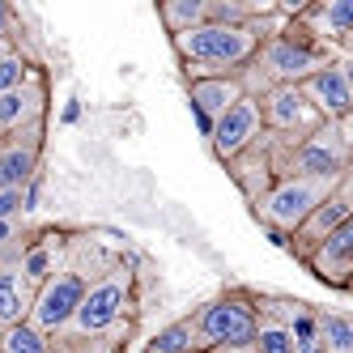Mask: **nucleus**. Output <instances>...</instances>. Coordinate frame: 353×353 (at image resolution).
Masks as SVG:
<instances>
[{"label": "nucleus", "mask_w": 353, "mask_h": 353, "mask_svg": "<svg viewBox=\"0 0 353 353\" xmlns=\"http://www.w3.org/2000/svg\"><path fill=\"white\" fill-rule=\"evenodd\" d=\"M290 21V9L281 5L272 17L256 21V26H200L188 34H174L170 47L183 64L188 81H205V77H239V72L256 60L264 39H272Z\"/></svg>", "instance_id": "f257e3e1"}, {"label": "nucleus", "mask_w": 353, "mask_h": 353, "mask_svg": "<svg viewBox=\"0 0 353 353\" xmlns=\"http://www.w3.org/2000/svg\"><path fill=\"white\" fill-rule=\"evenodd\" d=\"M336 60H341L336 47H327L311 30H302L298 21H294V13H290L285 26L276 30L272 39H264L256 60L239 72V81H243V90L251 98H264L276 85H302V81H311L315 72L332 68Z\"/></svg>", "instance_id": "f03ea898"}, {"label": "nucleus", "mask_w": 353, "mask_h": 353, "mask_svg": "<svg viewBox=\"0 0 353 353\" xmlns=\"http://www.w3.org/2000/svg\"><path fill=\"white\" fill-rule=\"evenodd\" d=\"M141 315V272H137V260L123 256L107 276H98L90 285L85 302L77 319L68 323V332L60 341H90V336H107L123 323H137Z\"/></svg>", "instance_id": "7ed1b4c3"}, {"label": "nucleus", "mask_w": 353, "mask_h": 353, "mask_svg": "<svg viewBox=\"0 0 353 353\" xmlns=\"http://www.w3.org/2000/svg\"><path fill=\"white\" fill-rule=\"evenodd\" d=\"M196 323V336L200 349L213 353V349H239V345H256L260 332V294L247 290V285H230L213 294L209 302H200L192 311Z\"/></svg>", "instance_id": "20e7f679"}, {"label": "nucleus", "mask_w": 353, "mask_h": 353, "mask_svg": "<svg viewBox=\"0 0 353 353\" xmlns=\"http://www.w3.org/2000/svg\"><path fill=\"white\" fill-rule=\"evenodd\" d=\"M336 183L341 179H276L272 192L251 205V217L272 234V243L290 251V239L315 217V209L336 192Z\"/></svg>", "instance_id": "39448f33"}, {"label": "nucleus", "mask_w": 353, "mask_h": 353, "mask_svg": "<svg viewBox=\"0 0 353 353\" xmlns=\"http://www.w3.org/2000/svg\"><path fill=\"white\" fill-rule=\"evenodd\" d=\"M260 111H264V128L272 137V149H276V166L285 162L290 149H298L307 137H315L323 128V115L311 107V98L302 94V85H276L260 98Z\"/></svg>", "instance_id": "423d86ee"}, {"label": "nucleus", "mask_w": 353, "mask_h": 353, "mask_svg": "<svg viewBox=\"0 0 353 353\" xmlns=\"http://www.w3.org/2000/svg\"><path fill=\"white\" fill-rule=\"evenodd\" d=\"M353 166V149L345 145L336 123H323L315 137H307L298 149H290L281 162V179H341Z\"/></svg>", "instance_id": "0eeeda50"}, {"label": "nucleus", "mask_w": 353, "mask_h": 353, "mask_svg": "<svg viewBox=\"0 0 353 353\" xmlns=\"http://www.w3.org/2000/svg\"><path fill=\"white\" fill-rule=\"evenodd\" d=\"M43 149H47V123L0 137V192L34 188L43 174Z\"/></svg>", "instance_id": "6e6552de"}, {"label": "nucleus", "mask_w": 353, "mask_h": 353, "mask_svg": "<svg viewBox=\"0 0 353 353\" xmlns=\"http://www.w3.org/2000/svg\"><path fill=\"white\" fill-rule=\"evenodd\" d=\"M264 111H260V98H239V103L225 111L217 123H213V132H209V145H213V154L217 162L225 166L230 158H239L243 149H251L260 137H264Z\"/></svg>", "instance_id": "1a4fd4ad"}, {"label": "nucleus", "mask_w": 353, "mask_h": 353, "mask_svg": "<svg viewBox=\"0 0 353 353\" xmlns=\"http://www.w3.org/2000/svg\"><path fill=\"white\" fill-rule=\"evenodd\" d=\"M225 174L234 179V188L243 192V200H247V209L256 205V200H264L268 192H272V183L281 179V166H276V149H272V137L264 132L251 149H243L239 158H230L225 162Z\"/></svg>", "instance_id": "9d476101"}, {"label": "nucleus", "mask_w": 353, "mask_h": 353, "mask_svg": "<svg viewBox=\"0 0 353 353\" xmlns=\"http://www.w3.org/2000/svg\"><path fill=\"white\" fill-rule=\"evenodd\" d=\"M47 107H52V81H47V68H43L30 85L0 94V137H13L21 128L47 123Z\"/></svg>", "instance_id": "9b49d317"}, {"label": "nucleus", "mask_w": 353, "mask_h": 353, "mask_svg": "<svg viewBox=\"0 0 353 353\" xmlns=\"http://www.w3.org/2000/svg\"><path fill=\"white\" fill-rule=\"evenodd\" d=\"M290 13H294V21L302 30H311L319 43L336 47V52L353 34V0H311V5L290 9Z\"/></svg>", "instance_id": "f8f14e48"}, {"label": "nucleus", "mask_w": 353, "mask_h": 353, "mask_svg": "<svg viewBox=\"0 0 353 353\" xmlns=\"http://www.w3.org/2000/svg\"><path fill=\"white\" fill-rule=\"evenodd\" d=\"M302 94L311 98V107H315L327 123H341V119L353 111V81H349L345 60H336L332 68L315 72L311 81H302Z\"/></svg>", "instance_id": "ddd939ff"}, {"label": "nucleus", "mask_w": 353, "mask_h": 353, "mask_svg": "<svg viewBox=\"0 0 353 353\" xmlns=\"http://www.w3.org/2000/svg\"><path fill=\"white\" fill-rule=\"evenodd\" d=\"M307 272L315 276V281L332 285V290H345V285H349V276H353V217H349L327 243H319V247L311 251Z\"/></svg>", "instance_id": "4468645a"}, {"label": "nucleus", "mask_w": 353, "mask_h": 353, "mask_svg": "<svg viewBox=\"0 0 353 353\" xmlns=\"http://www.w3.org/2000/svg\"><path fill=\"white\" fill-rule=\"evenodd\" d=\"M188 98H192L200 123H205V137H209L213 123L230 111L239 98H247V90H243L239 77H205V81H188Z\"/></svg>", "instance_id": "2eb2a0df"}, {"label": "nucleus", "mask_w": 353, "mask_h": 353, "mask_svg": "<svg viewBox=\"0 0 353 353\" xmlns=\"http://www.w3.org/2000/svg\"><path fill=\"white\" fill-rule=\"evenodd\" d=\"M34 298H39V285L21 272L17 260L0 268V332H5V327L26 323L30 311H34Z\"/></svg>", "instance_id": "dca6fc26"}, {"label": "nucleus", "mask_w": 353, "mask_h": 353, "mask_svg": "<svg viewBox=\"0 0 353 353\" xmlns=\"http://www.w3.org/2000/svg\"><path fill=\"white\" fill-rule=\"evenodd\" d=\"M158 21L166 26V34H188L209 26V0H162L158 5Z\"/></svg>", "instance_id": "f3484780"}, {"label": "nucleus", "mask_w": 353, "mask_h": 353, "mask_svg": "<svg viewBox=\"0 0 353 353\" xmlns=\"http://www.w3.org/2000/svg\"><path fill=\"white\" fill-rule=\"evenodd\" d=\"M145 353H205V349H200V336H196L192 315H183V319H174V323L158 327V332L149 336Z\"/></svg>", "instance_id": "a211bd4d"}, {"label": "nucleus", "mask_w": 353, "mask_h": 353, "mask_svg": "<svg viewBox=\"0 0 353 353\" xmlns=\"http://www.w3.org/2000/svg\"><path fill=\"white\" fill-rule=\"evenodd\" d=\"M43 230V225L34 217H13V221H0V268L21 260V251H26L34 243V234Z\"/></svg>", "instance_id": "6ab92c4d"}, {"label": "nucleus", "mask_w": 353, "mask_h": 353, "mask_svg": "<svg viewBox=\"0 0 353 353\" xmlns=\"http://www.w3.org/2000/svg\"><path fill=\"white\" fill-rule=\"evenodd\" d=\"M319 336L327 353H353V315L349 311H319Z\"/></svg>", "instance_id": "aec40b11"}, {"label": "nucleus", "mask_w": 353, "mask_h": 353, "mask_svg": "<svg viewBox=\"0 0 353 353\" xmlns=\"http://www.w3.org/2000/svg\"><path fill=\"white\" fill-rule=\"evenodd\" d=\"M0 353H52V336L39 332V327L26 319V323L0 332Z\"/></svg>", "instance_id": "412c9836"}, {"label": "nucleus", "mask_w": 353, "mask_h": 353, "mask_svg": "<svg viewBox=\"0 0 353 353\" xmlns=\"http://www.w3.org/2000/svg\"><path fill=\"white\" fill-rule=\"evenodd\" d=\"M256 353H298L294 332L285 323H276L268 315H260V332H256Z\"/></svg>", "instance_id": "4be33fe9"}, {"label": "nucleus", "mask_w": 353, "mask_h": 353, "mask_svg": "<svg viewBox=\"0 0 353 353\" xmlns=\"http://www.w3.org/2000/svg\"><path fill=\"white\" fill-rule=\"evenodd\" d=\"M34 188H39V183H34ZM34 188L0 192V221H13V217H30V213H34Z\"/></svg>", "instance_id": "5701e85b"}, {"label": "nucleus", "mask_w": 353, "mask_h": 353, "mask_svg": "<svg viewBox=\"0 0 353 353\" xmlns=\"http://www.w3.org/2000/svg\"><path fill=\"white\" fill-rule=\"evenodd\" d=\"M13 30H17V13L5 5V0H0V47L13 43Z\"/></svg>", "instance_id": "b1692460"}, {"label": "nucleus", "mask_w": 353, "mask_h": 353, "mask_svg": "<svg viewBox=\"0 0 353 353\" xmlns=\"http://www.w3.org/2000/svg\"><path fill=\"white\" fill-rule=\"evenodd\" d=\"M336 128H341V137H345V145L353 149V111H349V115H345V119L336 123Z\"/></svg>", "instance_id": "393cba45"}, {"label": "nucleus", "mask_w": 353, "mask_h": 353, "mask_svg": "<svg viewBox=\"0 0 353 353\" xmlns=\"http://www.w3.org/2000/svg\"><path fill=\"white\" fill-rule=\"evenodd\" d=\"M213 353H256V345H239V349H213Z\"/></svg>", "instance_id": "a878e982"}, {"label": "nucleus", "mask_w": 353, "mask_h": 353, "mask_svg": "<svg viewBox=\"0 0 353 353\" xmlns=\"http://www.w3.org/2000/svg\"><path fill=\"white\" fill-rule=\"evenodd\" d=\"M341 56H345V60H353V34H349V43L341 47Z\"/></svg>", "instance_id": "bb28decb"}, {"label": "nucleus", "mask_w": 353, "mask_h": 353, "mask_svg": "<svg viewBox=\"0 0 353 353\" xmlns=\"http://www.w3.org/2000/svg\"><path fill=\"white\" fill-rule=\"evenodd\" d=\"M345 290H349V294H353V276H349V285H345Z\"/></svg>", "instance_id": "cd10ccee"}, {"label": "nucleus", "mask_w": 353, "mask_h": 353, "mask_svg": "<svg viewBox=\"0 0 353 353\" xmlns=\"http://www.w3.org/2000/svg\"><path fill=\"white\" fill-rule=\"evenodd\" d=\"M5 47H9V43H5ZM5 47H0V56H5Z\"/></svg>", "instance_id": "c85d7f7f"}]
</instances>
